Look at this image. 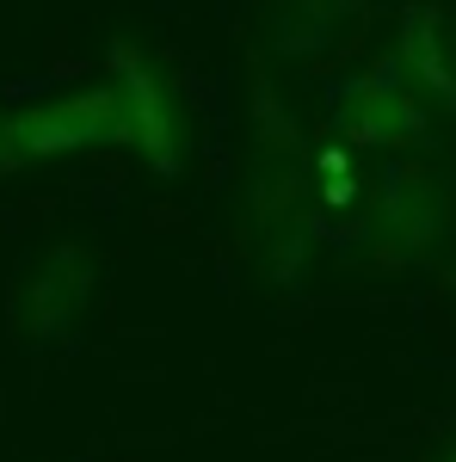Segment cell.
Returning <instances> with one entry per match:
<instances>
[{
	"instance_id": "cell-5",
	"label": "cell",
	"mask_w": 456,
	"mask_h": 462,
	"mask_svg": "<svg viewBox=\"0 0 456 462\" xmlns=\"http://www.w3.org/2000/svg\"><path fill=\"white\" fill-rule=\"evenodd\" d=\"M395 69L425 93V106L456 111V32L438 6H407L395 37Z\"/></svg>"
},
{
	"instance_id": "cell-1",
	"label": "cell",
	"mask_w": 456,
	"mask_h": 462,
	"mask_svg": "<svg viewBox=\"0 0 456 462\" xmlns=\"http://www.w3.org/2000/svg\"><path fill=\"white\" fill-rule=\"evenodd\" d=\"M130 143V117H124V93L99 80L87 93L50 99L37 111H0V173L32 167V161H56V154H80V148H124Z\"/></svg>"
},
{
	"instance_id": "cell-2",
	"label": "cell",
	"mask_w": 456,
	"mask_h": 462,
	"mask_svg": "<svg viewBox=\"0 0 456 462\" xmlns=\"http://www.w3.org/2000/svg\"><path fill=\"white\" fill-rule=\"evenodd\" d=\"M333 136L346 148H377V154H414L432 136V106L407 74L383 62V69L358 74L333 99Z\"/></svg>"
},
{
	"instance_id": "cell-4",
	"label": "cell",
	"mask_w": 456,
	"mask_h": 462,
	"mask_svg": "<svg viewBox=\"0 0 456 462\" xmlns=\"http://www.w3.org/2000/svg\"><path fill=\"white\" fill-rule=\"evenodd\" d=\"M111 87L124 93V117H130V148H142L148 167L173 173L179 167V111H173V93L167 80L154 74V62L130 50V43H111Z\"/></svg>"
},
{
	"instance_id": "cell-7",
	"label": "cell",
	"mask_w": 456,
	"mask_h": 462,
	"mask_svg": "<svg viewBox=\"0 0 456 462\" xmlns=\"http://www.w3.org/2000/svg\"><path fill=\"white\" fill-rule=\"evenodd\" d=\"M315 191H321V204L327 210H346V204H358L364 198V179H358V167H351V148L346 143H333V148H321L315 154Z\"/></svg>"
},
{
	"instance_id": "cell-3",
	"label": "cell",
	"mask_w": 456,
	"mask_h": 462,
	"mask_svg": "<svg viewBox=\"0 0 456 462\" xmlns=\"http://www.w3.org/2000/svg\"><path fill=\"white\" fill-rule=\"evenodd\" d=\"M87 290H93V265L74 247H50L37 253L32 265L19 272L13 290V333L19 339H56L69 333L80 309H87Z\"/></svg>"
},
{
	"instance_id": "cell-6",
	"label": "cell",
	"mask_w": 456,
	"mask_h": 462,
	"mask_svg": "<svg viewBox=\"0 0 456 462\" xmlns=\"http://www.w3.org/2000/svg\"><path fill=\"white\" fill-rule=\"evenodd\" d=\"M370 210H377V235L401 241V247H425L444 222V191L420 167H388L370 191Z\"/></svg>"
}]
</instances>
